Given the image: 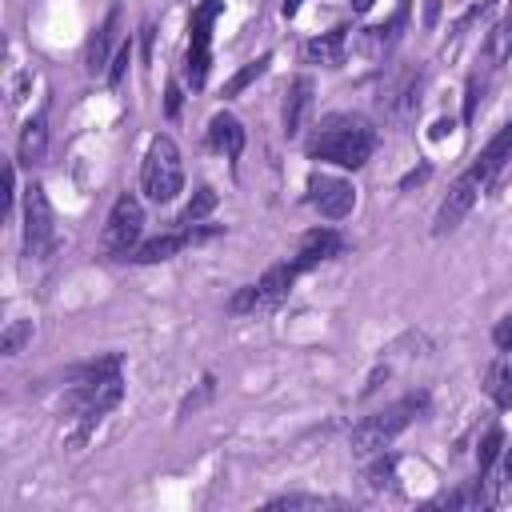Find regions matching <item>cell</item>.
Listing matches in <instances>:
<instances>
[{"mask_svg":"<svg viewBox=\"0 0 512 512\" xmlns=\"http://www.w3.org/2000/svg\"><path fill=\"white\" fill-rule=\"evenodd\" d=\"M376 148V132L360 120V116H324L316 136L308 140V156L312 160H328L340 168H364L372 160Z\"/></svg>","mask_w":512,"mask_h":512,"instance_id":"1","label":"cell"},{"mask_svg":"<svg viewBox=\"0 0 512 512\" xmlns=\"http://www.w3.org/2000/svg\"><path fill=\"white\" fill-rule=\"evenodd\" d=\"M424 404H428V396L416 392V396H404V400H396V404H388V408L364 416V420L352 428V452H360V456L384 452V448L424 412Z\"/></svg>","mask_w":512,"mask_h":512,"instance_id":"2","label":"cell"},{"mask_svg":"<svg viewBox=\"0 0 512 512\" xmlns=\"http://www.w3.org/2000/svg\"><path fill=\"white\" fill-rule=\"evenodd\" d=\"M184 188V164H180V148L172 136H152L144 164H140V192L152 204H168L176 200Z\"/></svg>","mask_w":512,"mask_h":512,"instance_id":"3","label":"cell"},{"mask_svg":"<svg viewBox=\"0 0 512 512\" xmlns=\"http://www.w3.org/2000/svg\"><path fill=\"white\" fill-rule=\"evenodd\" d=\"M296 280H300V268H296L292 260L272 264L256 284H244V288L228 300V312H232V316L268 312V308H276V304H284V300H288V292H292V284H296Z\"/></svg>","mask_w":512,"mask_h":512,"instance_id":"4","label":"cell"},{"mask_svg":"<svg viewBox=\"0 0 512 512\" xmlns=\"http://www.w3.org/2000/svg\"><path fill=\"white\" fill-rule=\"evenodd\" d=\"M224 12V0H200L188 20V52H184V80L188 88H204L212 64V24Z\"/></svg>","mask_w":512,"mask_h":512,"instance_id":"5","label":"cell"},{"mask_svg":"<svg viewBox=\"0 0 512 512\" xmlns=\"http://www.w3.org/2000/svg\"><path fill=\"white\" fill-rule=\"evenodd\" d=\"M144 232V208L132 192H120L108 220H104V232H100V252L104 256H116V260H128L136 240Z\"/></svg>","mask_w":512,"mask_h":512,"instance_id":"6","label":"cell"},{"mask_svg":"<svg viewBox=\"0 0 512 512\" xmlns=\"http://www.w3.org/2000/svg\"><path fill=\"white\" fill-rule=\"evenodd\" d=\"M56 248V224H52V204L40 184L24 188V252L32 260H44Z\"/></svg>","mask_w":512,"mask_h":512,"instance_id":"7","label":"cell"},{"mask_svg":"<svg viewBox=\"0 0 512 512\" xmlns=\"http://www.w3.org/2000/svg\"><path fill=\"white\" fill-rule=\"evenodd\" d=\"M308 204L324 220H344L356 208V188L348 180H340V176H320L316 172V176H308Z\"/></svg>","mask_w":512,"mask_h":512,"instance_id":"8","label":"cell"},{"mask_svg":"<svg viewBox=\"0 0 512 512\" xmlns=\"http://www.w3.org/2000/svg\"><path fill=\"white\" fill-rule=\"evenodd\" d=\"M216 232H220V228L180 224L176 232H164V236H152V240L136 244L128 260H136V264H160V260H168V256H176V252H184V248H192V244H200V240H212Z\"/></svg>","mask_w":512,"mask_h":512,"instance_id":"9","label":"cell"},{"mask_svg":"<svg viewBox=\"0 0 512 512\" xmlns=\"http://www.w3.org/2000/svg\"><path fill=\"white\" fill-rule=\"evenodd\" d=\"M480 180L472 176V172H464L452 188H448V196L440 200V208H436V220H432V232L436 236H444V232H452L468 212H472V204H476V196H480Z\"/></svg>","mask_w":512,"mask_h":512,"instance_id":"10","label":"cell"},{"mask_svg":"<svg viewBox=\"0 0 512 512\" xmlns=\"http://www.w3.org/2000/svg\"><path fill=\"white\" fill-rule=\"evenodd\" d=\"M344 252V240H340V232H332V228H312L304 240H300V248H296V256H292V264L300 268V276L308 272V268H316V264H324V260H332V256H340Z\"/></svg>","mask_w":512,"mask_h":512,"instance_id":"11","label":"cell"},{"mask_svg":"<svg viewBox=\"0 0 512 512\" xmlns=\"http://www.w3.org/2000/svg\"><path fill=\"white\" fill-rule=\"evenodd\" d=\"M508 60H512V8L488 28L484 48H480V72L492 76V72H500Z\"/></svg>","mask_w":512,"mask_h":512,"instance_id":"12","label":"cell"},{"mask_svg":"<svg viewBox=\"0 0 512 512\" xmlns=\"http://www.w3.org/2000/svg\"><path fill=\"white\" fill-rule=\"evenodd\" d=\"M508 160H512V120H508V124H504V128H500V132L480 148V156L468 164V172H472L480 184H488V180H492Z\"/></svg>","mask_w":512,"mask_h":512,"instance_id":"13","label":"cell"},{"mask_svg":"<svg viewBox=\"0 0 512 512\" xmlns=\"http://www.w3.org/2000/svg\"><path fill=\"white\" fill-rule=\"evenodd\" d=\"M308 108H312V80L308 76H296L288 84V96H284V136H300L304 132Z\"/></svg>","mask_w":512,"mask_h":512,"instance_id":"14","label":"cell"},{"mask_svg":"<svg viewBox=\"0 0 512 512\" xmlns=\"http://www.w3.org/2000/svg\"><path fill=\"white\" fill-rule=\"evenodd\" d=\"M208 144L216 152H224V160H236L244 152V128H240V120L232 112H216L208 120Z\"/></svg>","mask_w":512,"mask_h":512,"instance_id":"15","label":"cell"},{"mask_svg":"<svg viewBox=\"0 0 512 512\" xmlns=\"http://www.w3.org/2000/svg\"><path fill=\"white\" fill-rule=\"evenodd\" d=\"M344 32H348V28H332V32H320V36L304 40V48H300L304 64H328V68H336V64L344 60V44H348Z\"/></svg>","mask_w":512,"mask_h":512,"instance_id":"16","label":"cell"},{"mask_svg":"<svg viewBox=\"0 0 512 512\" xmlns=\"http://www.w3.org/2000/svg\"><path fill=\"white\" fill-rule=\"evenodd\" d=\"M116 28H120V12L112 8L108 16H104V24L92 32V40H88V52H84V64H88V72H100L104 64H108V52H112V44H116Z\"/></svg>","mask_w":512,"mask_h":512,"instance_id":"17","label":"cell"},{"mask_svg":"<svg viewBox=\"0 0 512 512\" xmlns=\"http://www.w3.org/2000/svg\"><path fill=\"white\" fill-rule=\"evenodd\" d=\"M108 376H120V356H100V360H84L76 368H68V384L72 388H84V384H100Z\"/></svg>","mask_w":512,"mask_h":512,"instance_id":"18","label":"cell"},{"mask_svg":"<svg viewBox=\"0 0 512 512\" xmlns=\"http://www.w3.org/2000/svg\"><path fill=\"white\" fill-rule=\"evenodd\" d=\"M44 144H48V120L44 112H36L20 132V164H36L44 156Z\"/></svg>","mask_w":512,"mask_h":512,"instance_id":"19","label":"cell"},{"mask_svg":"<svg viewBox=\"0 0 512 512\" xmlns=\"http://www.w3.org/2000/svg\"><path fill=\"white\" fill-rule=\"evenodd\" d=\"M268 64H272V56H268V52H264V56H256V60H248L236 76H228V80H224V92H220V96H240L252 80H260V76L268 72Z\"/></svg>","mask_w":512,"mask_h":512,"instance_id":"20","label":"cell"},{"mask_svg":"<svg viewBox=\"0 0 512 512\" xmlns=\"http://www.w3.org/2000/svg\"><path fill=\"white\" fill-rule=\"evenodd\" d=\"M24 344H32V320H8V328L0 332V352L4 356H20Z\"/></svg>","mask_w":512,"mask_h":512,"instance_id":"21","label":"cell"},{"mask_svg":"<svg viewBox=\"0 0 512 512\" xmlns=\"http://www.w3.org/2000/svg\"><path fill=\"white\" fill-rule=\"evenodd\" d=\"M392 484H396V456L388 452H380L372 464H368V488L372 492H392Z\"/></svg>","mask_w":512,"mask_h":512,"instance_id":"22","label":"cell"},{"mask_svg":"<svg viewBox=\"0 0 512 512\" xmlns=\"http://www.w3.org/2000/svg\"><path fill=\"white\" fill-rule=\"evenodd\" d=\"M212 208H216V192L204 184V188H196V192H192V200L184 204V212H180V224H200V220H204Z\"/></svg>","mask_w":512,"mask_h":512,"instance_id":"23","label":"cell"},{"mask_svg":"<svg viewBox=\"0 0 512 512\" xmlns=\"http://www.w3.org/2000/svg\"><path fill=\"white\" fill-rule=\"evenodd\" d=\"M488 392H492L496 408H512V364L492 368V376H488Z\"/></svg>","mask_w":512,"mask_h":512,"instance_id":"24","label":"cell"},{"mask_svg":"<svg viewBox=\"0 0 512 512\" xmlns=\"http://www.w3.org/2000/svg\"><path fill=\"white\" fill-rule=\"evenodd\" d=\"M500 452H504V432H500V428H488L484 440H480V448H476V464H480V472H488V468L500 460Z\"/></svg>","mask_w":512,"mask_h":512,"instance_id":"25","label":"cell"},{"mask_svg":"<svg viewBox=\"0 0 512 512\" xmlns=\"http://www.w3.org/2000/svg\"><path fill=\"white\" fill-rule=\"evenodd\" d=\"M484 88H488V76H484V72H472V76H468V92H464V124L476 120V108H480Z\"/></svg>","mask_w":512,"mask_h":512,"instance_id":"26","label":"cell"},{"mask_svg":"<svg viewBox=\"0 0 512 512\" xmlns=\"http://www.w3.org/2000/svg\"><path fill=\"white\" fill-rule=\"evenodd\" d=\"M324 504H332V500H324V496H308V492H284V496L268 500V508H324Z\"/></svg>","mask_w":512,"mask_h":512,"instance_id":"27","label":"cell"},{"mask_svg":"<svg viewBox=\"0 0 512 512\" xmlns=\"http://www.w3.org/2000/svg\"><path fill=\"white\" fill-rule=\"evenodd\" d=\"M128 64H132V40H124V44L116 48L112 68H108V84H120V80H124V72H128Z\"/></svg>","mask_w":512,"mask_h":512,"instance_id":"28","label":"cell"},{"mask_svg":"<svg viewBox=\"0 0 512 512\" xmlns=\"http://www.w3.org/2000/svg\"><path fill=\"white\" fill-rule=\"evenodd\" d=\"M492 344H496L500 352H512V312L496 320V328H492Z\"/></svg>","mask_w":512,"mask_h":512,"instance_id":"29","label":"cell"},{"mask_svg":"<svg viewBox=\"0 0 512 512\" xmlns=\"http://www.w3.org/2000/svg\"><path fill=\"white\" fill-rule=\"evenodd\" d=\"M12 204H16V168L8 164L4 168V212H12Z\"/></svg>","mask_w":512,"mask_h":512,"instance_id":"30","label":"cell"},{"mask_svg":"<svg viewBox=\"0 0 512 512\" xmlns=\"http://www.w3.org/2000/svg\"><path fill=\"white\" fill-rule=\"evenodd\" d=\"M428 176H432V168H428V164H420V168H412V172H408V176L400 180V188L408 192V188H416V184H424Z\"/></svg>","mask_w":512,"mask_h":512,"instance_id":"31","label":"cell"},{"mask_svg":"<svg viewBox=\"0 0 512 512\" xmlns=\"http://www.w3.org/2000/svg\"><path fill=\"white\" fill-rule=\"evenodd\" d=\"M176 112H180V88L168 84V116H176Z\"/></svg>","mask_w":512,"mask_h":512,"instance_id":"32","label":"cell"},{"mask_svg":"<svg viewBox=\"0 0 512 512\" xmlns=\"http://www.w3.org/2000/svg\"><path fill=\"white\" fill-rule=\"evenodd\" d=\"M500 484H512V448L504 452V468H500Z\"/></svg>","mask_w":512,"mask_h":512,"instance_id":"33","label":"cell"},{"mask_svg":"<svg viewBox=\"0 0 512 512\" xmlns=\"http://www.w3.org/2000/svg\"><path fill=\"white\" fill-rule=\"evenodd\" d=\"M300 4H304V0H284V16H288V20H292V16H296V12H300Z\"/></svg>","mask_w":512,"mask_h":512,"instance_id":"34","label":"cell"},{"mask_svg":"<svg viewBox=\"0 0 512 512\" xmlns=\"http://www.w3.org/2000/svg\"><path fill=\"white\" fill-rule=\"evenodd\" d=\"M436 12H440V0H428V12H424V20L432 24V20H436Z\"/></svg>","mask_w":512,"mask_h":512,"instance_id":"35","label":"cell"},{"mask_svg":"<svg viewBox=\"0 0 512 512\" xmlns=\"http://www.w3.org/2000/svg\"><path fill=\"white\" fill-rule=\"evenodd\" d=\"M444 128H452V124H448V120H436V128H432V140H440V136H444Z\"/></svg>","mask_w":512,"mask_h":512,"instance_id":"36","label":"cell"},{"mask_svg":"<svg viewBox=\"0 0 512 512\" xmlns=\"http://www.w3.org/2000/svg\"><path fill=\"white\" fill-rule=\"evenodd\" d=\"M376 0H352V12H368Z\"/></svg>","mask_w":512,"mask_h":512,"instance_id":"37","label":"cell"}]
</instances>
